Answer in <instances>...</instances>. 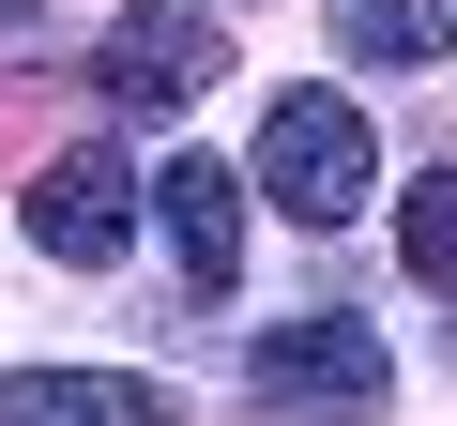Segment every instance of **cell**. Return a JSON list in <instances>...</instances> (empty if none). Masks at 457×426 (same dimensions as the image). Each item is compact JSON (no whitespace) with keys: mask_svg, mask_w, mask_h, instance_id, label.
<instances>
[{"mask_svg":"<svg viewBox=\"0 0 457 426\" xmlns=\"http://www.w3.org/2000/svg\"><path fill=\"white\" fill-rule=\"evenodd\" d=\"M366 183H381L366 107H336V92H275V122H260V198L290 213V229H351Z\"/></svg>","mask_w":457,"mask_h":426,"instance_id":"6da1fadb","label":"cell"},{"mask_svg":"<svg viewBox=\"0 0 457 426\" xmlns=\"http://www.w3.org/2000/svg\"><path fill=\"white\" fill-rule=\"evenodd\" d=\"M260 396L305 411V426H381L396 411V365H381V335L351 305H320V320H275L260 335Z\"/></svg>","mask_w":457,"mask_h":426,"instance_id":"7a4b0ae2","label":"cell"},{"mask_svg":"<svg viewBox=\"0 0 457 426\" xmlns=\"http://www.w3.org/2000/svg\"><path fill=\"white\" fill-rule=\"evenodd\" d=\"M213 77H228V31L198 0H122L107 46H92V92H122V107H198Z\"/></svg>","mask_w":457,"mask_h":426,"instance_id":"3957f363","label":"cell"},{"mask_svg":"<svg viewBox=\"0 0 457 426\" xmlns=\"http://www.w3.org/2000/svg\"><path fill=\"white\" fill-rule=\"evenodd\" d=\"M137 198H153V183H137L122 152H46V168H31V244L77 259V274H107V259L137 244Z\"/></svg>","mask_w":457,"mask_h":426,"instance_id":"277c9868","label":"cell"},{"mask_svg":"<svg viewBox=\"0 0 457 426\" xmlns=\"http://www.w3.org/2000/svg\"><path fill=\"white\" fill-rule=\"evenodd\" d=\"M153 229H168V259H183V290H198V305H228V274H245V183L183 152V168L153 183Z\"/></svg>","mask_w":457,"mask_h":426,"instance_id":"5b68a950","label":"cell"},{"mask_svg":"<svg viewBox=\"0 0 457 426\" xmlns=\"http://www.w3.org/2000/svg\"><path fill=\"white\" fill-rule=\"evenodd\" d=\"M0 426H183V411H168V381H122V365H16Z\"/></svg>","mask_w":457,"mask_h":426,"instance_id":"8992f818","label":"cell"},{"mask_svg":"<svg viewBox=\"0 0 457 426\" xmlns=\"http://www.w3.org/2000/svg\"><path fill=\"white\" fill-rule=\"evenodd\" d=\"M442 31H457V0H336V46H351L366 77H427Z\"/></svg>","mask_w":457,"mask_h":426,"instance_id":"52a82bcc","label":"cell"},{"mask_svg":"<svg viewBox=\"0 0 457 426\" xmlns=\"http://www.w3.org/2000/svg\"><path fill=\"white\" fill-rule=\"evenodd\" d=\"M396 259H411L427 290H457V168H427V183L396 198Z\"/></svg>","mask_w":457,"mask_h":426,"instance_id":"ba28073f","label":"cell"}]
</instances>
